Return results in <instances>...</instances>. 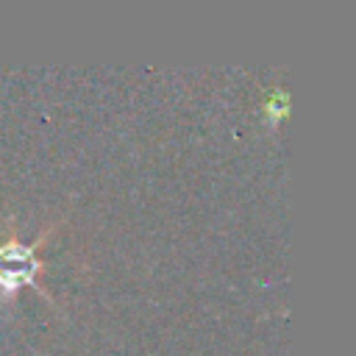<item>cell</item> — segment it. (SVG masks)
Masks as SVG:
<instances>
[{"label":"cell","instance_id":"6da1fadb","mask_svg":"<svg viewBox=\"0 0 356 356\" xmlns=\"http://www.w3.org/2000/svg\"><path fill=\"white\" fill-rule=\"evenodd\" d=\"M44 236L47 234L42 231L31 245L17 242L14 236L8 242H0V298L8 300L22 286H36V292H42L39 284H36V273L42 270V264L36 259V250L44 242Z\"/></svg>","mask_w":356,"mask_h":356}]
</instances>
